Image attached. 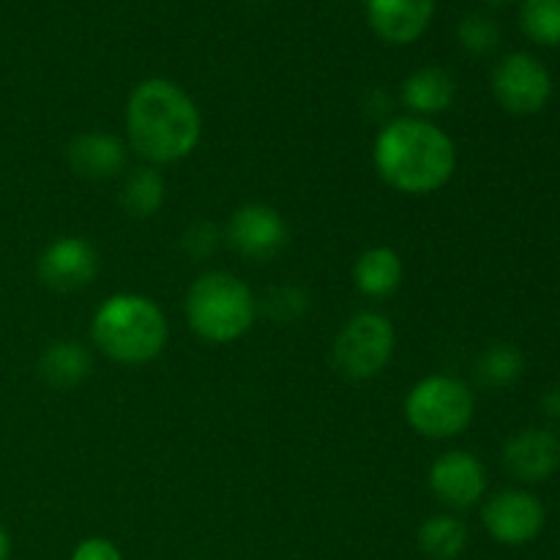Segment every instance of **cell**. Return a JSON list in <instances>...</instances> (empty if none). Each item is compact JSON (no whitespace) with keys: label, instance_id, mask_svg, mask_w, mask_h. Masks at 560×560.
<instances>
[{"label":"cell","instance_id":"6da1fadb","mask_svg":"<svg viewBox=\"0 0 560 560\" xmlns=\"http://www.w3.org/2000/svg\"><path fill=\"white\" fill-rule=\"evenodd\" d=\"M129 145L151 164L191 156L202 135V118L189 93L164 77L142 80L126 102Z\"/></svg>","mask_w":560,"mask_h":560},{"label":"cell","instance_id":"7a4b0ae2","mask_svg":"<svg viewBox=\"0 0 560 560\" xmlns=\"http://www.w3.org/2000/svg\"><path fill=\"white\" fill-rule=\"evenodd\" d=\"M375 170L402 195H432L457 170L454 140L427 118H397L386 124L372 148Z\"/></svg>","mask_w":560,"mask_h":560},{"label":"cell","instance_id":"3957f363","mask_svg":"<svg viewBox=\"0 0 560 560\" xmlns=\"http://www.w3.org/2000/svg\"><path fill=\"white\" fill-rule=\"evenodd\" d=\"M96 348L118 364H148L164 350L167 317L156 301L137 293L109 295L91 323Z\"/></svg>","mask_w":560,"mask_h":560},{"label":"cell","instance_id":"277c9868","mask_svg":"<svg viewBox=\"0 0 560 560\" xmlns=\"http://www.w3.org/2000/svg\"><path fill=\"white\" fill-rule=\"evenodd\" d=\"M257 317V301L244 279L208 271L186 293V323L200 339L228 345L244 337Z\"/></svg>","mask_w":560,"mask_h":560},{"label":"cell","instance_id":"5b68a950","mask_svg":"<svg viewBox=\"0 0 560 560\" xmlns=\"http://www.w3.org/2000/svg\"><path fill=\"white\" fill-rule=\"evenodd\" d=\"M476 397L470 386L452 375H430L416 383L405 397V419L419 435L446 441L470 427Z\"/></svg>","mask_w":560,"mask_h":560},{"label":"cell","instance_id":"8992f818","mask_svg":"<svg viewBox=\"0 0 560 560\" xmlns=\"http://www.w3.org/2000/svg\"><path fill=\"white\" fill-rule=\"evenodd\" d=\"M397 345L392 320L381 312L350 317L334 342V364L350 381H370L388 366Z\"/></svg>","mask_w":560,"mask_h":560},{"label":"cell","instance_id":"52a82bcc","mask_svg":"<svg viewBox=\"0 0 560 560\" xmlns=\"http://www.w3.org/2000/svg\"><path fill=\"white\" fill-rule=\"evenodd\" d=\"M492 93L512 115H536L552 96V77L541 60L528 52H512L492 69Z\"/></svg>","mask_w":560,"mask_h":560},{"label":"cell","instance_id":"ba28073f","mask_svg":"<svg viewBox=\"0 0 560 560\" xmlns=\"http://www.w3.org/2000/svg\"><path fill=\"white\" fill-rule=\"evenodd\" d=\"M224 238L246 260L268 262L288 246L290 228L277 208L266 202H246L233 211Z\"/></svg>","mask_w":560,"mask_h":560},{"label":"cell","instance_id":"9c48e42d","mask_svg":"<svg viewBox=\"0 0 560 560\" xmlns=\"http://www.w3.org/2000/svg\"><path fill=\"white\" fill-rule=\"evenodd\" d=\"M38 279L55 293H74L88 288L98 273V252L80 235L55 238L38 257Z\"/></svg>","mask_w":560,"mask_h":560},{"label":"cell","instance_id":"30bf717a","mask_svg":"<svg viewBox=\"0 0 560 560\" xmlns=\"http://www.w3.org/2000/svg\"><path fill=\"white\" fill-rule=\"evenodd\" d=\"M481 520H485V528L490 530L492 539L509 547H520L528 545L541 534V528H545V506L530 492L506 490L487 501Z\"/></svg>","mask_w":560,"mask_h":560},{"label":"cell","instance_id":"8fae6325","mask_svg":"<svg viewBox=\"0 0 560 560\" xmlns=\"http://www.w3.org/2000/svg\"><path fill=\"white\" fill-rule=\"evenodd\" d=\"M430 490L454 509L479 503L487 492V470L470 452H446L432 463Z\"/></svg>","mask_w":560,"mask_h":560},{"label":"cell","instance_id":"7c38bea8","mask_svg":"<svg viewBox=\"0 0 560 560\" xmlns=\"http://www.w3.org/2000/svg\"><path fill=\"white\" fill-rule=\"evenodd\" d=\"M372 31L388 44L419 42L435 16V0H364Z\"/></svg>","mask_w":560,"mask_h":560},{"label":"cell","instance_id":"4fadbf2b","mask_svg":"<svg viewBox=\"0 0 560 560\" xmlns=\"http://www.w3.org/2000/svg\"><path fill=\"white\" fill-rule=\"evenodd\" d=\"M506 470L520 481H545L560 465V441L550 430H523L503 448Z\"/></svg>","mask_w":560,"mask_h":560},{"label":"cell","instance_id":"5bb4252c","mask_svg":"<svg viewBox=\"0 0 560 560\" xmlns=\"http://www.w3.org/2000/svg\"><path fill=\"white\" fill-rule=\"evenodd\" d=\"M71 170L82 178L109 180L118 178L126 167V145L107 131H82L69 142Z\"/></svg>","mask_w":560,"mask_h":560},{"label":"cell","instance_id":"9a60e30c","mask_svg":"<svg viewBox=\"0 0 560 560\" xmlns=\"http://www.w3.org/2000/svg\"><path fill=\"white\" fill-rule=\"evenodd\" d=\"M454 96H457L454 77L446 69H441V66L416 69L402 82V102L410 113H416V118L446 113L452 107Z\"/></svg>","mask_w":560,"mask_h":560},{"label":"cell","instance_id":"2e32d148","mask_svg":"<svg viewBox=\"0 0 560 560\" xmlns=\"http://www.w3.org/2000/svg\"><path fill=\"white\" fill-rule=\"evenodd\" d=\"M402 257L392 246H372L355 260L353 282L366 299H388L402 284Z\"/></svg>","mask_w":560,"mask_h":560},{"label":"cell","instance_id":"e0dca14e","mask_svg":"<svg viewBox=\"0 0 560 560\" xmlns=\"http://www.w3.org/2000/svg\"><path fill=\"white\" fill-rule=\"evenodd\" d=\"M91 353H88L80 342H71V339L52 342L44 350L42 361H38L42 377L49 386L58 388V392H69V388L80 386V383L91 375Z\"/></svg>","mask_w":560,"mask_h":560},{"label":"cell","instance_id":"ac0fdd59","mask_svg":"<svg viewBox=\"0 0 560 560\" xmlns=\"http://www.w3.org/2000/svg\"><path fill=\"white\" fill-rule=\"evenodd\" d=\"M167 184L156 167H137L126 175L120 189V208L135 219H151L162 211Z\"/></svg>","mask_w":560,"mask_h":560},{"label":"cell","instance_id":"d6986e66","mask_svg":"<svg viewBox=\"0 0 560 560\" xmlns=\"http://www.w3.org/2000/svg\"><path fill=\"white\" fill-rule=\"evenodd\" d=\"M468 545V528L452 514H435L419 528V547L432 560H454Z\"/></svg>","mask_w":560,"mask_h":560},{"label":"cell","instance_id":"ffe728a7","mask_svg":"<svg viewBox=\"0 0 560 560\" xmlns=\"http://www.w3.org/2000/svg\"><path fill=\"white\" fill-rule=\"evenodd\" d=\"M525 359L514 345H492L485 353L479 355V364H476V372H479V381L490 388H506L512 383H517L523 377Z\"/></svg>","mask_w":560,"mask_h":560},{"label":"cell","instance_id":"44dd1931","mask_svg":"<svg viewBox=\"0 0 560 560\" xmlns=\"http://www.w3.org/2000/svg\"><path fill=\"white\" fill-rule=\"evenodd\" d=\"M520 25L541 47H560V0H523Z\"/></svg>","mask_w":560,"mask_h":560},{"label":"cell","instance_id":"7402d4cb","mask_svg":"<svg viewBox=\"0 0 560 560\" xmlns=\"http://www.w3.org/2000/svg\"><path fill=\"white\" fill-rule=\"evenodd\" d=\"M457 38L470 55H490L501 44V27L487 14H468L457 27Z\"/></svg>","mask_w":560,"mask_h":560},{"label":"cell","instance_id":"603a6c76","mask_svg":"<svg viewBox=\"0 0 560 560\" xmlns=\"http://www.w3.org/2000/svg\"><path fill=\"white\" fill-rule=\"evenodd\" d=\"M266 304L268 315H271L273 320L290 323L310 310V295H306V290L295 288V284H284V288L273 290V293L268 295Z\"/></svg>","mask_w":560,"mask_h":560},{"label":"cell","instance_id":"cb8c5ba5","mask_svg":"<svg viewBox=\"0 0 560 560\" xmlns=\"http://www.w3.org/2000/svg\"><path fill=\"white\" fill-rule=\"evenodd\" d=\"M180 244H184V252L189 257H195V260H206V257L211 255V252H217V246H219L217 224L206 222V219L189 224Z\"/></svg>","mask_w":560,"mask_h":560},{"label":"cell","instance_id":"d4e9b609","mask_svg":"<svg viewBox=\"0 0 560 560\" xmlns=\"http://www.w3.org/2000/svg\"><path fill=\"white\" fill-rule=\"evenodd\" d=\"M71 560H124L118 547L102 536H91V539L80 541L71 552Z\"/></svg>","mask_w":560,"mask_h":560},{"label":"cell","instance_id":"484cf974","mask_svg":"<svg viewBox=\"0 0 560 560\" xmlns=\"http://www.w3.org/2000/svg\"><path fill=\"white\" fill-rule=\"evenodd\" d=\"M545 410L550 416H560V388H550V392H547Z\"/></svg>","mask_w":560,"mask_h":560},{"label":"cell","instance_id":"4316f807","mask_svg":"<svg viewBox=\"0 0 560 560\" xmlns=\"http://www.w3.org/2000/svg\"><path fill=\"white\" fill-rule=\"evenodd\" d=\"M9 552H11V541H9V534L3 530V525H0V560H9Z\"/></svg>","mask_w":560,"mask_h":560},{"label":"cell","instance_id":"83f0119b","mask_svg":"<svg viewBox=\"0 0 560 560\" xmlns=\"http://www.w3.org/2000/svg\"><path fill=\"white\" fill-rule=\"evenodd\" d=\"M487 5H490V9H503V5H512V3H517V0H485Z\"/></svg>","mask_w":560,"mask_h":560}]
</instances>
